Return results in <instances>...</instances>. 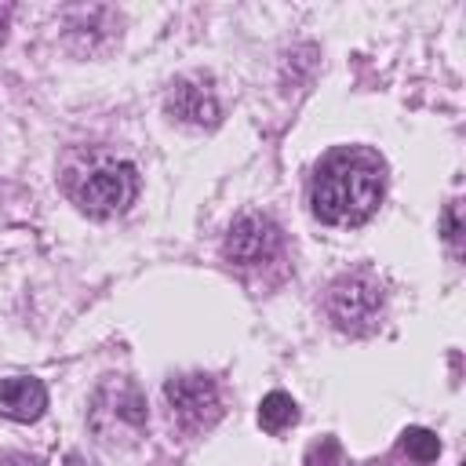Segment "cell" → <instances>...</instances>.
<instances>
[{"label": "cell", "mask_w": 466, "mask_h": 466, "mask_svg": "<svg viewBox=\"0 0 466 466\" xmlns=\"http://www.w3.org/2000/svg\"><path fill=\"white\" fill-rule=\"evenodd\" d=\"M386 189V167L379 153L346 146L317 164L309 204L324 226H360L375 215Z\"/></svg>", "instance_id": "cell-1"}, {"label": "cell", "mask_w": 466, "mask_h": 466, "mask_svg": "<svg viewBox=\"0 0 466 466\" xmlns=\"http://www.w3.org/2000/svg\"><path fill=\"white\" fill-rule=\"evenodd\" d=\"M62 182H66L69 200L91 218H113L127 211V204L138 193V171L127 160L102 153V149L76 153L66 164Z\"/></svg>", "instance_id": "cell-2"}, {"label": "cell", "mask_w": 466, "mask_h": 466, "mask_svg": "<svg viewBox=\"0 0 466 466\" xmlns=\"http://www.w3.org/2000/svg\"><path fill=\"white\" fill-rule=\"evenodd\" d=\"M87 422L109 444L135 441L142 433V426H146V397L127 379H106L91 397Z\"/></svg>", "instance_id": "cell-3"}, {"label": "cell", "mask_w": 466, "mask_h": 466, "mask_svg": "<svg viewBox=\"0 0 466 466\" xmlns=\"http://www.w3.org/2000/svg\"><path fill=\"white\" fill-rule=\"evenodd\" d=\"M328 317L339 331L364 335L382 320V288L368 273H346L328 291Z\"/></svg>", "instance_id": "cell-4"}, {"label": "cell", "mask_w": 466, "mask_h": 466, "mask_svg": "<svg viewBox=\"0 0 466 466\" xmlns=\"http://www.w3.org/2000/svg\"><path fill=\"white\" fill-rule=\"evenodd\" d=\"M164 397H167L171 419L182 430H189V433H200V430L215 426L218 415H222L218 386L208 375H178V379H167Z\"/></svg>", "instance_id": "cell-5"}, {"label": "cell", "mask_w": 466, "mask_h": 466, "mask_svg": "<svg viewBox=\"0 0 466 466\" xmlns=\"http://www.w3.org/2000/svg\"><path fill=\"white\" fill-rule=\"evenodd\" d=\"M280 248V229L273 218L266 215H240L229 233H226V258L237 262V266H258V262H269Z\"/></svg>", "instance_id": "cell-6"}, {"label": "cell", "mask_w": 466, "mask_h": 466, "mask_svg": "<svg viewBox=\"0 0 466 466\" xmlns=\"http://www.w3.org/2000/svg\"><path fill=\"white\" fill-rule=\"evenodd\" d=\"M167 113L182 124H193V127H211L218 124V98L211 91L208 80L200 76H186L171 87L167 95Z\"/></svg>", "instance_id": "cell-7"}, {"label": "cell", "mask_w": 466, "mask_h": 466, "mask_svg": "<svg viewBox=\"0 0 466 466\" xmlns=\"http://www.w3.org/2000/svg\"><path fill=\"white\" fill-rule=\"evenodd\" d=\"M47 408V390L40 379H25V375H15V379H4L0 382V415L11 419V422H36Z\"/></svg>", "instance_id": "cell-8"}, {"label": "cell", "mask_w": 466, "mask_h": 466, "mask_svg": "<svg viewBox=\"0 0 466 466\" xmlns=\"http://www.w3.org/2000/svg\"><path fill=\"white\" fill-rule=\"evenodd\" d=\"M295 422H299V404H295L288 393L273 390V393L262 397V404H258V426H262L266 433H284V430L295 426Z\"/></svg>", "instance_id": "cell-9"}, {"label": "cell", "mask_w": 466, "mask_h": 466, "mask_svg": "<svg viewBox=\"0 0 466 466\" xmlns=\"http://www.w3.org/2000/svg\"><path fill=\"white\" fill-rule=\"evenodd\" d=\"M400 448H404L408 459H415V462H433V459L441 455V441H437V433H430V430H422V426L404 430Z\"/></svg>", "instance_id": "cell-10"}, {"label": "cell", "mask_w": 466, "mask_h": 466, "mask_svg": "<svg viewBox=\"0 0 466 466\" xmlns=\"http://www.w3.org/2000/svg\"><path fill=\"white\" fill-rule=\"evenodd\" d=\"M306 466H342V451H339V441L324 437V441H320V444L309 451Z\"/></svg>", "instance_id": "cell-11"}, {"label": "cell", "mask_w": 466, "mask_h": 466, "mask_svg": "<svg viewBox=\"0 0 466 466\" xmlns=\"http://www.w3.org/2000/svg\"><path fill=\"white\" fill-rule=\"evenodd\" d=\"M0 466H44L36 455H25V451H11V455H0Z\"/></svg>", "instance_id": "cell-12"}, {"label": "cell", "mask_w": 466, "mask_h": 466, "mask_svg": "<svg viewBox=\"0 0 466 466\" xmlns=\"http://www.w3.org/2000/svg\"><path fill=\"white\" fill-rule=\"evenodd\" d=\"M448 240L459 244V208H455V204L448 208Z\"/></svg>", "instance_id": "cell-13"}, {"label": "cell", "mask_w": 466, "mask_h": 466, "mask_svg": "<svg viewBox=\"0 0 466 466\" xmlns=\"http://www.w3.org/2000/svg\"><path fill=\"white\" fill-rule=\"evenodd\" d=\"M66 466H95V462H87L84 455H69V459H66Z\"/></svg>", "instance_id": "cell-14"}]
</instances>
